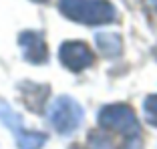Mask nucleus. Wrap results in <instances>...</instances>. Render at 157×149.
Here are the masks:
<instances>
[{"label": "nucleus", "mask_w": 157, "mask_h": 149, "mask_svg": "<svg viewBox=\"0 0 157 149\" xmlns=\"http://www.w3.org/2000/svg\"><path fill=\"white\" fill-rule=\"evenodd\" d=\"M59 8L67 18L89 26L115 20V6L109 0H59Z\"/></svg>", "instance_id": "obj_1"}, {"label": "nucleus", "mask_w": 157, "mask_h": 149, "mask_svg": "<svg viewBox=\"0 0 157 149\" xmlns=\"http://www.w3.org/2000/svg\"><path fill=\"white\" fill-rule=\"evenodd\" d=\"M99 125L107 131H115L121 133L127 139H139V121L135 117L133 109L129 105H123V103H113V105H107L99 111Z\"/></svg>", "instance_id": "obj_2"}, {"label": "nucleus", "mask_w": 157, "mask_h": 149, "mask_svg": "<svg viewBox=\"0 0 157 149\" xmlns=\"http://www.w3.org/2000/svg\"><path fill=\"white\" fill-rule=\"evenodd\" d=\"M85 111L75 99L59 97L48 109V121L60 135H71L81 127Z\"/></svg>", "instance_id": "obj_3"}, {"label": "nucleus", "mask_w": 157, "mask_h": 149, "mask_svg": "<svg viewBox=\"0 0 157 149\" xmlns=\"http://www.w3.org/2000/svg\"><path fill=\"white\" fill-rule=\"evenodd\" d=\"M0 121L12 131V135L16 137V143H18V149H40L42 145L46 143L44 133L26 131L24 125H22V119H20L4 101H0Z\"/></svg>", "instance_id": "obj_4"}, {"label": "nucleus", "mask_w": 157, "mask_h": 149, "mask_svg": "<svg viewBox=\"0 0 157 149\" xmlns=\"http://www.w3.org/2000/svg\"><path fill=\"white\" fill-rule=\"evenodd\" d=\"M59 59L69 71H85L87 67H91L95 63V52L85 42L67 40L60 44Z\"/></svg>", "instance_id": "obj_5"}, {"label": "nucleus", "mask_w": 157, "mask_h": 149, "mask_svg": "<svg viewBox=\"0 0 157 149\" xmlns=\"http://www.w3.org/2000/svg\"><path fill=\"white\" fill-rule=\"evenodd\" d=\"M18 44L22 48V56L33 65H42L48 61V51H46L44 36L36 30H24L18 36Z\"/></svg>", "instance_id": "obj_6"}, {"label": "nucleus", "mask_w": 157, "mask_h": 149, "mask_svg": "<svg viewBox=\"0 0 157 149\" xmlns=\"http://www.w3.org/2000/svg\"><path fill=\"white\" fill-rule=\"evenodd\" d=\"M18 89H20V95H22L24 103H26V107L40 113L46 103V97H48V87L36 85V83H22Z\"/></svg>", "instance_id": "obj_7"}, {"label": "nucleus", "mask_w": 157, "mask_h": 149, "mask_svg": "<svg viewBox=\"0 0 157 149\" xmlns=\"http://www.w3.org/2000/svg\"><path fill=\"white\" fill-rule=\"evenodd\" d=\"M95 44L101 51L103 56L115 59L123 52V40L117 32H97L95 34Z\"/></svg>", "instance_id": "obj_8"}, {"label": "nucleus", "mask_w": 157, "mask_h": 149, "mask_svg": "<svg viewBox=\"0 0 157 149\" xmlns=\"http://www.w3.org/2000/svg\"><path fill=\"white\" fill-rule=\"evenodd\" d=\"M143 115L147 119V123H151L153 127H157V95H149L143 103Z\"/></svg>", "instance_id": "obj_9"}, {"label": "nucleus", "mask_w": 157, "mask_h": 149, "mask_svg": "<svg viewBox=\"0 0 157 149\" xmlns=\"http://www.w3.org/2000/svg\"><path fill=\"white\" fill-rule=\"evenodd\" d=\"M153 6H155V10H157V0H153Z\"/></svg>", "instance_id": "obj_10"}, {"label": "nucleus", "mask_w": 157, "mask_h": 149, "mask_svg": "<svg viewBox=\"0 0 157 149\" xmlns=\"http://www.w3.org/2000/svg\"><path fill=\"white\" fill-rule=\"evenodd\" d=\"M33 2H46V0H33Z\"/></svg>", "instance_id": "obj_11"}, {"label": "nucleus", "mask_w": 157, "mask_h": 149, "mask_svg": "<svg viewBox=\"0 0 157 149\" xmlns=\"http://www.w3.org/2000/svg\"><path fill=\"white\" fill-rule=\"evenodd\" d=\"M155 55H157V48H155Z\"/></svg>", "instance_id": "obj_12"}, {"label": "nucleus", "mask_w": 157, "mask_h": 149, "mask_svg": "<svg viewBox=\"0 0 157 149\" xmlns=\"http://www.w3.org/2000/svg\"><path fill=\"white\" fill-rule=\"evenodd\" d=\"M73 149H78V147H73Z\"/></svg>", "instance_id": "obj_13"}]
</instances>
